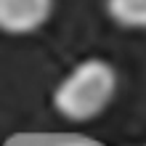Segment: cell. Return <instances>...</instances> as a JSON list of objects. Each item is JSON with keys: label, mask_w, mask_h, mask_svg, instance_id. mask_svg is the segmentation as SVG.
<instances>
[{"label": "cell", "mask_w": 146, "mask_h": 146, "mask_svg": "<svg viewBox=\"0 0 146 146\" xmlns=\"http://www.w3.org/2000/svg\"><path fill=\"white\" fill-rule=\"evenodd\" d=\"M117 93V72L104 58H85L53 90V109L69 122H90L106 111Z\"/></svg>", "instance_id": "cell-1"}, {"label": "cell", "mask_w": 146, "mask_h": 146, "mask_svg": "<svg viewBox=\"0 0 146 146\" xmlns=\"http://www.w3.org/2000/svg\"><path fill=\"white\" fill-rule=\"evenodd\" d=\"M53 13V0H0V32L32 35Z\"/></svg>", "instance_id": "cell-2"}, {"label": "cell", "mask_w": 146, "mask_h": 146, "mask_svg": "<svg viewBox=\"0 0 146 146\" xmlns=\"http://www.w3.org/2000/svg\"><path fill=\"white\" fill-rule=\"evenodd\" d=\"M56 146H104V143H98V141H93V138H80V135H72V138L58 141Z\"/></svg>", "instance_id": "cell-4"}, {"label": "cell", "mask_w": 146, "mask_h": 146, "mask_svg": "<svg viewBox=\"0 0 146 146\" xmlns=\"http://www.w3.org/2000/svg\"><path fill=\"white\" fill-rule=\"evenodd\" d=\"M109 19L125 29H146V0H104Z\"/></svg>", "instance_id": "cell-3"}]
</instances>
